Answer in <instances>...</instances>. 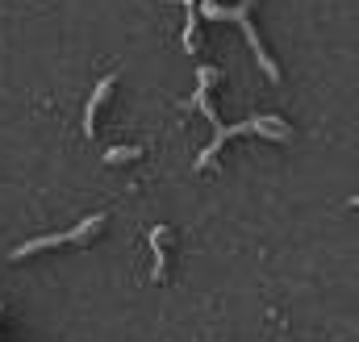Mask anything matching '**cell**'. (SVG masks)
Instances as JSON below:
<instances>
[{"label": "cell", "mask_w": 359, "mask_h": 342, "mask_svg": "<svg viewBox=\"0 0 359 342\" xmlns=\"http://www.w3.org/2000/svg\"><path fill=\"white\" fill-rule=\"evenodd\" d=\"M251 4H255V0H243V4H234V8H226V4H217V0H201V4H196V13H201V17H209V21H238V25H243V34H247V42H251L255 63L264 67V76H268L271 84H280V67L268 59L264 38H259V34H255V25H251Z\"/></svg>", "instance_id": "cell-2"}, {"label": "cell", "mask_w": 359, "mask_h": 342, "mask_svg": "<svg viewBox=\"0 0 359 342\" xmlns=\"http://www.w3.org/2000/svg\"><path fill=\"white\" fill-rule=\"evenodd\" d=\"M100 221H104V213H92V217H84L76 230H67V242H76V247H88L92 234L100 230Z\"/></svg>", "instance_id": "cell-5"}, {"label": "cell", "mask_w": 359, "mask_h": 342, "mask_svg": "<svg viewBox=\"0 0 359 342\" xmlns=\"http://www.w3.org/2000/svg\"><path fill=\"white\" fill-rule=\"evenodd\" d=\"M163 238H168V226H155V230H151V251H155V267H151V280H163V267H168V251H163Z\"/></svg>", "instance_id": "cell-4"}, {"label": "cell", "mask_w": 359, "mask_h": 342, "mask_svg": "<svg viewBox=\"0 0 359 342\" xmlns=\"http://www.w3.org/2000/svg\"><path fill=\"white\" fill-rule=\"evenodd\" d=\"M217 76H222L217 67H201V71H196V92H192V100H188V109H201V113L209 117V125H213V142L196 155V171L213 167V163H217V151H222L230 138H238V134H264L268 142H288V138H292V130H288L280 117H271V113H255V117L243 121V125H222V117H217V109H213V100H209V88H213Z\"/></svg>", "instance_id": "cell-1"}, {"label": "cell", "mask_w": 359, "mask_h": 342, "mask_svg": "<svg viewBox=\"0 0 359 342\" xmlns=\"http://www.w3.org/2000/svg\"><path fill=\"white\" fill-rule=\"evenodd\" d=\"M113 84H117V76L109 71V76H104V80L96 84V92L88 96V104H84V134H88V138L96 134V113H100V104L109 100V92H113Z\"/></svg>", "instance_id": "cell-3"}, {"label": "cell", "mask_w": 359, "mask_h": 342, "mask_svg": "<svg viewBox=\"0 0 359 342\" xmlns=\"http://www.w3.org/2000/svg\"><path fill=\"white\" fill-rule=\"evenodd\" d=\"M142 159V146H113L104 151V163H138Z\"/></svg>", "instance_id": "cell-6"}]
</instances>
